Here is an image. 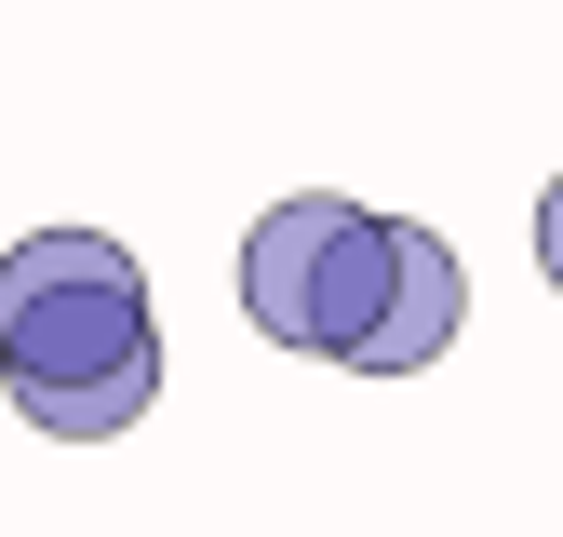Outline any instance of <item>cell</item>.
I'll use <instances>...</instances> for the list:
<instances>
[{
    "label": "cell",
    "mask_w": 563,
    "mask_h": 537,
    "mask_svg": "<svg viewBox=\"0 0 563 537\" xmlns=\"http://www.w3.org/2000/svg\"><path fill=\"white\" fill-rule=\"evenodd\" d=\"M456 322H470V268H456V242H430V229L389 216V283H376V322L349 336V363H363V376H416V363L456 350Z\"/></svg>",
    "instance_id": "obj_3"
},
{
    "label": "cell",
    "mask_w": 563,
    "mask_h": 537,
    "mask_svg": "<svg viewBox=\"0 0 563 537\" xmlns=\"http://www.w3.org/2000/svg\"><path fill=\"white\" fill-rule=\"evenodd\" d=\"M376 283H389V216L376 201H335V188H296L242 229V309L268 350H335L376 322Z\"/></svg>",
    "instance_id": "obj_2"
},
{
    "label": "cell",
    "mask_w": 563,
    "mask_h": 537,
    "mask_svg": "<svg viewBox=\"0 0 563 537\" xmlns=\"http://www.w3.org/2000/svg\"><path fill=\"white\" fill-rule=\"evenodd\" d=\"M0 390L54 443H108L162 403V336H148V268L108 229H27L0 255Z\"/></svg>",
    "instance_id": "obj_1"
},
{
    "label": "cell",
    "mask_w": 563,
    "mask_h": 537,
    "mask_svg": "<svg viewBox=\"0 0 563 537\" xmlns=\"http://www.w3.org/2000/svg\"><path fill=\"white\" fill-rule=\"evenodd\" d=\"M537 268H550V283H563V175L537 188Z\"/></svg>",
    "instance_id": "obj_4"
}]
</instances>
